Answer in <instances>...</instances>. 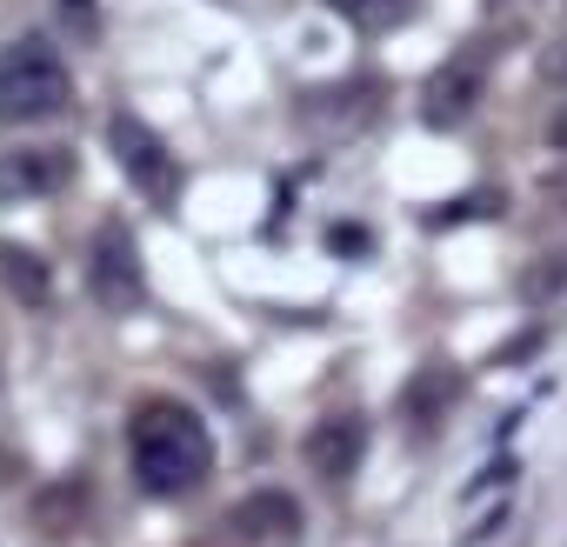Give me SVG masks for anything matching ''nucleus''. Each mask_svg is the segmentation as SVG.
I'll list each match as a JSON object with an SVG mask.
<instances>
[{"label":"nucleus","instance_id":"7","mask_svg":"<svg viewBox=\"0 0 567 547\" xmlns=\"http://www.w3.org/2000/svg\"><path fill=\"white\" fill-rule=\"evenodd\" d=\"M481 61L474 54H461V61H447L434 81H427V121L434 127H454V121H467V107L481 101Z\"/></svg>","mask_w":567,"mask_h":547},{"label":"nucleus","instance_id":"8","mask_svg":"<svg viewBox=\"0 0 567 547\" xmlns=\"http://www.w3.org/2000/svg\"><path fill=\"white\" fill-rule=\"evenodd\" d=\"M361 461V421H321L315 441H308V467L321 481H348Z\"/></svg>","mask_w":567,"mask_h":547},{"label":"nucleus","instance_id":"10","mask_svg":"<svg viewBox=\"0 0 567 547\" xmlns=\"http://www.w3.org/2000/svg\"><path fill=\"white\" fill-rule=\"evenodd\" d=\"M348 14H354L361 28H394V21L408 14V0H348Z\"/></svg>","mask_w":567,"mask_h":547},{"label":"nucleus","instance_id":"11","mask_svg":"<svg viewBox=\"0 0 567 547\" xmlns=\"http://www.w3.org/2000/svg\"><path fill=\"white\" fill-rule=\"evenodd\" d=\"M554 288H567V254H560V260H540V267L527 274V295H534V301L554 295Z\"/></svg>","mask_w":567,"mask_h":547},{"label":"nucleus","instance_id":"3","mask_svg":"<svg viewBox=\"0 0 567 547\" xmlns=\"http://www.w3.org/2000/svg\"><path fill=\"white\" fill-rule=\"evenodd\" d=\"M87 295L107 308V314H134L147 301V274H141V247L121 220H107L87 247Z\"/></svg>","mask_w":567,"mask_h":547},{"label":"nucleus","instance_id":"9","mask_svg":"<svg viewBox=\"0 0 567 547\" xmlns=\"http://www.w3.org/2000/svg\"><path fill=\"white\" fill-rule=\"evenodd\" d=\"M0 274H8V288H14L28 308L48 301V260H34L28 247H8V240H0Z\"/></svg>","mask_w":567,"mask_h":547},{"label":"nucleus","instance_id":"12","mask_svg":"<svg viewBox=\"0 0 567 547\" xmlns=\"http://www.w3.org/2000/svg\"><path fill=\"white\" fill-rule=\"evenodd\" d=\"M540 81L567 87V34H560V41H547V54H540Z\"/></svg>","mask_w":567,"mask_h":547},{"label":"nucleus","instance_id":"6","mask_svg":"<svg viewBox=\"0 0 567 547\" xmlns=\"http://www.w3.org/2000/svg\"><path fill=\"white\" fill-rule=\"evenodd\" d=\"M74 174L68 147H28V154H0V200H34V194H61Z\"/></svg>","mask_w":567,"mask_h":547},{"label":"nucleus","instance_id":"5","mask_svg":"<svg viewBox=\"0 0 567 547\" xmlns=\"http://www.w3.org/2000/svg\"><path fill=\"white\" fill-rule=\"evenodd\" d=\"M107 134H114V154H121L127 180H134L147 200H174V154L161 147V134H147L134 114H121Z\"/></svg>","mask_w":567,"mask_h":547},{"label":"nucleus","instance_id":"1","mask_svg":"<svg viewBox=\"0 0 567 547\" xmlns=\"http://www.w3.org/2000/svg\"><path fill=\"white\" fill-rule=\"evenodd\" d=\"M127 447H134V481L161 500L200 487L214 474V441H207V421L181 401H147L134 407L127 421Z\"/></svg>","mask_w":567,"mask_h":547},{"label":"nucleus","instance_id":"2","mask_svg":"<svg viewBox=\"0 0 567 547\" xmlns=\"http://www.w3.org/2000/svg\"><path fill=\"white\" fill-rule=\"evenodd\" d=\"M68 94H74V81L41 34H21L0 48V121H14V127L54 121L68 107Z\"/></svg>","mask_w":567,"mask_h":547},{"label":"nucleus","instance_id":"4","mask_svg":"<svg viewBox=\"0 0 567 547\" xmlns=\"http://www.w3.org/2000/svg\"><path fill=\"white\" fill-rule=\"evenodd\" d=\"M227 534H234V547H295L301 540V507H295V494L260 487L227 514Z\"/></svg>","mask_w":567,"mask_h":547},{"label":"nucleus","instance_id":"13","mask_svg":"<svg viewBox=\"0 0 567 547\" xmlns=\"http://www.w3.org/2000/svg\"><path fill=\"white\" fill-rule=\"evenodd\" d=\"M547 141H554V147H567V107H560V114L547 121Z\"/></svg>","mask_w":567,"mask_h":547}]
</instances>
